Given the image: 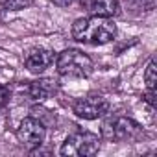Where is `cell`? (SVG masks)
<instances>
[{
    "mask_svg": "<svg viewBox=\"0 0 157 157\" xmlns=\"http://www.w3.org/2000/svg\"><path fill=\"white\" fill-rule=\"evenodd\" d=\"M56 68L65 78H89L94 70V63L82 50L68 48L56 57Z\"/></svg>",
    "mask_w": 157,
    "mask_h": 157,
    "instance_id": "obj_2",
    "label": "cell"
},
{
    "mask_svg": "<svg viewBox=\"0 0 157 157\" xmlns=\"http://www.w3.org/2000/svg\"><path fill=\"white\" fill-rule=\"evenodd\" d=\"M50 2L54 6H59V8H67V6H70L74 2V0H50Z\"/></svg>",
    "mask_w": 157,
    "mask_h": 157,
    "instance_id": "obj_15",
    "label": "cell"
},
{
    "mask_svg": "<svg viewBox=\"0 0 157 157\" xmlns=\"http://www.w3.org/2000/svg\"><path fill=\"white\" fill-rule=\"evenodd\" d=\"M54 59H56V56H54L52 50H48V48H32L24 56V67L32 74H41L54 63Z\"/></svg>",
    "mask_w": 157,
    "mask_h": 157,
    "instance_id": "obj_7",
    "label": "cell"
},
{
    "mask_svg": "<svg viewBox=\"0 0 157 157\" xmlns=\"http://www.w3.org/2000/svg\"><path fill=\"white\" fill-rule=\"evenodd\" d=\"M155 96H157V94H155V89H146V93H144V96H142L144 102H146L151 109L155 107Z\"/></svg>",
    "mask_w": 157,
    "mask_h": 157,
    "instance_id": "obj_13",
    "label": "cell"
},
{
    "mask_svg": "<svg viewBox=\"0 0 157 157\" xmlns=\"http://www.w3.org/2000/svg\"><path fill=\"white\" fill-rule=\"evenodd\" d=\"M72 111L76 117L85 118V120H96L104 117L109 111V102L102 94H87L83 98H78L72 104Z\"/></svg>",
    "mask_w": 157,
    "mask_h": 157,
    "instance_id": "obj_6",
    "label": "cell"
},
{
    "mask_svg": "<svg viewBox=\"0 0 157 157\" xmlns=\"http://www.w3.org/2000/svg\"><path fill=\"white\" fill-rule=\"evenodd\" d=\"M32 6V0H0V10L6 11H21Z\"/></svg>",
    "mask_w": 157,
    "mask_h": 157,
    "instance_id": "obj_10",
    "label": "cell"
},
{
    "mask_svg": "<svg viewBox=\"0 0 157 157\" xmlns=\"http://www.w3.org/2000/svg\"><path fill=\"white\" fill-rule=\"evenodd\" d=\"M126 4L137 11H150L155 8V0H126Z\"/></svg>",
    "mask_w": 157,
    "mask_h": 157,
    "instance_id": "obj_12",
    "label": "cell"
},
{
    "mask_svg": "<svg viewBox=\"0 0 157 157\" xmlns=\"http://www.w3.org/2000/svg\"><path fill=\"white\" fill-rule=\"evenodd\" d=\"M100 150V137L91 131H78L65 139L61 144V155L65 157H89L98 153Z\"/></svg>",
    "mask_w": 157,
    "mask_h": 157,
    "instance_id": "obj_4",
    "label": "cell"
},
{
    "mask_svg": "<svg viewBox=\"0 0 157 157\" xmlns=\"http://www.w3.org/2000/svg\"><path fill=\"white\" fill-rule=\"evenodd\" d=\"M102 135L113 142H133L142 137V126L128 117H113L104 122Z\"/></svg>",
    "mask_w": 157,
    "mask_h": 157,
    "instance_id": "obj_3",
    "label": "cell"
},
{
    "mask_svg": "<svg viewBox=\"0 0 157 157\" xmlns=\"http://www.w3.org/2000/svg\"><path fill=\"white\" fill-rule=\"evenodd\" d=\"M10 102V89L6 85H0V107H4Z\"/></svg>",
    "mask_w": 157,
    "mask_h": 157,
    "instance_id": "obj_14",
    "label": "cell"
},
{
    "mask_svg": "<svg viewBox=\"0 0 157 157\" xmlns=\"http://www.w3.org/2000/svg\"><path fill=\"white\" fill-rule=\"evenodd\" d=\"M44 137H46V126L37 117H26L17 128V140L28 150L39 148L44 142Z\"/></svg>",
    "mask_w": 157,
    "mask_h": 157,
    "instance_id": "obj_5",
    "label": "cell"
},
{
    "mask_svg": "<svg viewBox=\"0 0 157 157\" xmlns=\"http://www.w3.org/2000/svg\"><path fill=\"white\" fill-rule=\"evenodd\" d=\"M157 68H155V59L151 57L148 67H146V72H144V80H146V89H155V83H157V76H155Z\"/></svg>",
    "mask_w": 157,
    "mask_h": 157,
    "instance_id": "obj_11",
    "label": "cell"
},
{
    "mask_svg": "<svg viewBox=\"0 0 157 157\" xmlns=\"http://www.w3.org/2000/svg\"><path fill=\"white\" fill-rule=\"evenodd\" d=\"M59 89V83L54 78H39L35 82L28 83V96L33 100H46L54 96Z\"/></svg>",
    "mask_w": 157,
    "mask_h": 157,
    "instance_id": "obj_9",
    "label": "cell"
},
{
    "mask_svg": "<svg viewBox=\"0 0 157 157\" xmlns=\"http://www.w3.org/2000/svg\"><path fill=\"white\" fill-rule=\"evenodd\" d=\"M117 35V26L105 17H83L72 24V37L85 44H105Z\"/></svg>",
    "mask_w": 157,
    "mask_h": 157,
    "instance_id": "obj_1",
    "label": "cell"
},
{
    "mask_svg": "<svg viewBox=\"0 0 157 157\" xmlns=\"http://www.w3.org/2000/svg\"><path fill=\"white\" fill-rule=\"evenodd\" d=\"M83 10L93 17L111 19L118 13V0H82Z\"/></svg>",
    "mask_w": 157,
    "mask_h": 157,
    "instance_id": "obj_8",
    "label": "cell"
}]
</instances>
